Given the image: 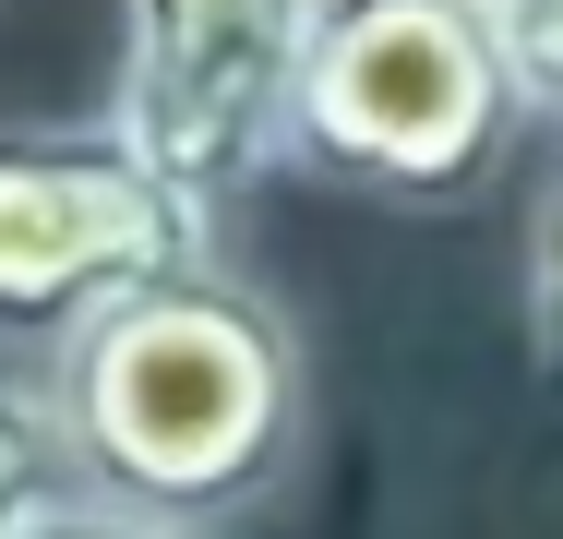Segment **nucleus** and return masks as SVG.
Returning <instances> with one entry per match:
<instances>
[{"label":"nucleus","mask_w":563,"mask_h":539,"mask_svg":"<svg viewBox=\"0 0 563 539\" xmlns=\"http://www.w3.org/2000/svg\"><path fill=\"white\" fill-rule=\"evenodd\" d=\"M48 408L73 431V468L97 504L228 528L300 468L312 360H300V323L205 252L73 323L48 348Z\"/></svg>","instance_id":"1"},{"label":"nucleus","mask_w":563,"mask_h":539,"mask_svg":"<svg viewBox=\"0 0 563 539\" xmlns=\"http://www.w3.org/2000/svg\"><path fill=\"white\" fill-rule=\"evenodd\" d=\"M528 132V85L492 0H324L288 156L372 205H467Z\"/></svg>","instance_id":"2"},{"label":"nucleus","mask_w":563,"mask_h":539,"mask_svg":"<svg viewBox=\"0 0 563 539\" xmlns=\"http://www.w3.org/2000/svg\"><path fill=\"white\" fill-rule=\"evenodd\" d=\"M217 252V205H192L120 120L0 132V336H73L120 288Z\"/></svg>","instance_id":"3"},{"label":"nucleus","mask_w":563,"mask_h":539,"mask_svg":"<svg viewBox=\"0 0 563 539\" xmlns=\"http://www.w3.org/2000/svg\"><path fill=\"white\" fill-rule=\"evenodd\" d=\"M312 24L324 0H120L109 120L192 205H228L288 156Z\"/></svg>","instance_id":"4"},{"label":"nucleus","mask_w":563,"mask_h":539,"mask_svg":"<svg viewBox=\"0 0 563 539\" xmlns=\"http://www.w3.org/2000/svg\"><path fill=\"white\" fill-rule=\"evenodd\" d=\"M73 492H85V468H73V431L48 408V372H0V539L60 516Z\"/></svg>","instance_id":"5"},{"label":"nucleus","mask_w":563,"mask_h":539,"mask_svg":"<svg viewBox=\"0 0 563 539\" xmlns=\"http://www.w3.org/2000/svg\"><path fill=\"white\" fill-rule=\"evenodd\" d=\"M492 12H504V48H516L528 120H563V0H492Z\"/></svg>","instance_id":"6"},{"label":"nucleus","mask_w":563,"mask_h":539,"mask_svg":"<svg viewBox=\"0 0 563 539\" xmlns=\"http://www.w3.org/2000/svg\"><path fill=\"white\" fill-rule=\"evenodd\" d=\"M528 336H540V360L563 372V180L528 216Z\"/></svg>","instance_id":"7"},{"label":"nucleus","mask_w":563,"mask_h":539,"mask_svg":"<svg viewBox=\"0 0 563 539\" xmlns=\"http://www.w3.org/2000/svg\"><path fill=\"white\" fill-rule=\"evenodd\" d=\"M24 539H205V528H168V516H132V504H97V492H73L60 516H36Z\"/></svg>","instance_id":"8"}]
</instances>
